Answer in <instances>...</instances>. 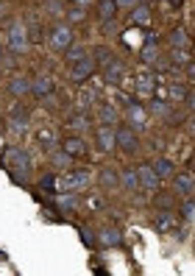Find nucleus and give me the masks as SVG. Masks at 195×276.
Here are the masks:
<instances>
[{"label": "nucleus", "instance_id": "obj_13", "mask_svg": "<svg viewBox=\"0 0 195 276\" xmlns=\"http://www.w3.org/2000/svg\"><path fill=\"white\" fill-rule=\"evenodd\" d=\"M123 67H125L123 62H117V59H111V62L106 64V81H109V84H117L120 78H123V73H125Z\"/></svg>", "mask_w": 195, "mask_h": 276}, {"label": "nucleus", "instance_id": "obj_24", "mask_svg": "<svg viewBox=\"0 0 195 276\" xmlns=\"http://www.w3.org/2000/svg\"><path fill=\"white\" fill-rule=\"evenodd\" d=\"M64 56H67V62H81V59H84V48H81V45H70V48L64 50Z\"/></svg>", "mask_w": 195, "mask_h": 276}, {"label": "nucleus", "instance_id": "obj_9", "mask_svg": "<svg viewBox=\"0 0 195 276\" xmlns=\"http://www.w3.org/2000/svg\"><path fill=\"white\" fill-rule=\"evenodd\" d=\"M125 117H128V123H131L134 131H142V128H145V123H148V114H145V109L139 106V103H128Z\"/></svg>", "mask_w": 195, "mask_h": 276}, {"label": "nucleus", "instance_id": "obj_11", "mask_svg": "<svg viewBox=\"0 0 195 276\" xmlns=\"http://www.w3.org/2000/svg\"><path fill=\"white\" fill-rule=\"evenodd\" d=\"M53 90H56V87H53V78H50V76H39L34 84H31V92H34L36 98H48Z\"/></svg>", "mask_w": 195, "mask_h": 276}, {"label": "nucleus", "instance_id": "obj_38", "mask_svg": "<svg viewBox=\"0 0 195 276\" xmlns=\"http://www.w3.org/2000/svg\"><path fill=\"white\" fill-rule=\"evenodd\" d=\"M187 106H190V112H195V92L187 95Z\"/></svg>", "mask_w": 195, "mask_h": 276}, {"label": "nucleus", "instance_id": "obj_5", "mask_svg": "<svg viewBox=\"0 0 195 276\" xmlns=\"http://www.w3.org/2000/svg\"><path fill=\"white\" fill-rule=\"evenodd\" d=\"M92 70H95V59L84 56L81 62H76V67L70 70V78H73L76 84H81V81H87V78L92 76Z\"/></svg>", "mask_w": 195, "mask_h": 276}, {"label": "nucleus", "instance_id": "obj_34", "mask_svg": "<svg viewBox=\"0 0 195 276\" xmlns=\"http://www.w3.org/2000/svg\"><path fill=\"white\" fill-rule=\"evenodd\" d=\"M187 59H190V56H187V50H184V48H176V50H173V62H176V64H187Z\"/></svg>", "mask_w": 195, "mask_h": 276}, {"label": "nucleus", "instance_id": "obj_23", "mask_svg": "<svg viewBox=\"0 0 195 276\" xmlns=\"http://www.w3.org/2000/svg\"><path fill=\"white\" fill-rule=\"evenodd\" d=\"M151 112L156 114V117H167V112H170V106H167L162 98H153L151 100Z\"/></svg>", "mask_w": 195, "mask_h": 276}, {"label": "nucleus", "instance_id": "obj_32", "mask_svg": "<svg viewBox=\"0 0 195 276\" xmlns=\"http://www.w3.org/2000/svg\"><path fill=\"white\" fill-rule=\"evenodd\" d=\"M156 56H159V53H156V45H145V48H142V62H156Z\"/></svg>", "mask_w": 195, "mask_h": 276}, {"label": "nucleus", "instance_id": "obj_4", "mask_svg": "<svg viewBox=\"0 0 195 276\" xmlns=\"http://www.w3.org/2000/svg\"><path fill=\"white\" fill-rule=\"evenodd\" d=\"M114 137H117V145H120L123 151H128V154H137L139 142H137V134H134V128L120 126V128H114Z\"/></svg>", "mask_w": 195, "mask_h": 276}, {"label": "nucleus", "instance_id": "obj_18", "mask_svg": "<svg viewBox=\"0 0 195 276\" xmlns=\"http://www.w3.org/2000/svg\"><path fill=\"white\" fill-rule=\"evenodd\" d=\"M120 187H125V190H137L139 187L137 170H123V173H120Z\"/></svg>", "mask_w": 195, "mask_h": 276}, {"label": "nucleus", "instance_id": "obj_7", "mask_svg": "<svg viewBox=\"0 0 195 276\" xmlns=\"http://www.w3.org/2000/svg\"><path fill=\"white\" fill-rule=\"evenodd\" d=\"M95 140H98V148L106 151V154H111L114 145H117V137H114V128H111V126H100V128H98Z\"/></svg>", "mask_w": 195, "mask_h": 276}, {"label": "nucleus", "instance_id": "obj_42", "mask_svg": "<svg viewBox=\"0 0 195 276\" xmlns=\"http://www.w3.org/2000/svg\"><path fill=\"white\" fill-rule=\"evenodd\" d=\"M76 3H78V6L84 8V6H87V3H90V0H76Z\"/></svg>", "mask_w": 195, "mask_h": 276}, {"label": "nucleus", "instance_id": "obj_16", "mask_svg": "<svg viewBox=\"0 0 195 276\" xmlns=\"http://www.w3.org/2000/svg\"><path fill=\"white\" fill-rule=\"evenodd\" d=\"M8 92L20 98V95L31 92V81H28V78H11V81H8Z\"/></svg>", "mask_w": 195, "mask_h": 276}, {"label": "nucleus", "instance_id": "obj_12", "mask_svg": "<svg viewBox=\"0 0 195 276\" xmlns=\"http://www.w3.org/2000/svg\"><path fill=\"white\" fill-rule=\"evenodd\" d=\"M62 148L67 151L70 156H84V154H87V145H84L81 137H67V140L62 142Z\"/></svg>", "mask_w": 195, "mask_h": 276}, {"label": "nucleus", "instance_id": "obj_27", "mask_svg": "<svg viewBox=\"0 0 195 276\" xmlns=\"http://www.w3.org/2000/svg\"><path fill=\"white\" fill-rule=\"evenodd\" d=\"M117 173H114V170H103V173H100V184H103V187H114V184H117Z\"/></svg>", "mask_w": 195, "mask_h": 276}, {"label": "nucleus", "instance_id": "obj_33", "mask_svg": "<svg viewBox=\"0 0 195 276\" xmlns=\"http://www.w3.org/2000/svg\"><path fill=\"white\" fill-rule=\"evenodd\" d=\"M181 215H184L187 220L195 218V204H193V201H184V204H181Z\"/></svg>", "mask_w": 195, "mask_h": 276}, {"label": "nucleus", "instance_id": "obj_1", "mask_svg": "<svg viewBox=\"0 0 195 276\" xmlns=\"http://www.w3.org/2000/svg\"><path fill=\"white\" fill-rule=\"evenodd\" d=\"M6 159L14 168V173H17V182H25L28 173H31V156L22 148H6Z\"/></svg>", "mask_w": 195, "mask_h": 276}, {"label": "nucleus", "instance_id": "obj_21", "mask_svg": "<svg viewBox=\"0 0 195 276\" xmlns=\"http://www.w3.org/2000/svg\"><path fill=\"white\" fill-rule=\"evenodd\" d=\"M98 117H100L103 126H114V123H117V112H114V106H100L98 109Z\"/></svg>", "mask_w": 195, "mask_h": 276}, {"label": "nucleus", "instance_id": "obj_20", "mask_svg": "<svg viewBox=\"0 0 195 276\" xmlns=\"http://www.w3.org/2000/svg\"><path fill=\"white\" fill-rule=\"evenodd\" d=\"M137 90H139V92H145V95H151V92L156 90V81H153V76H151V73H139Z\"/></svg>", "mask_w": 195, "mask_h": 276}, {"label": "nucleus", "instance_id": "obj_8", "mask_svg": "<svg viewBox=\"0 0 195 276\" xmlns=\"http://www.w3.org/2000/svg\"><path fill=\"white\" fill-rule=\"evenodd\" d=\"M90 184V173H84V170H78V173H70L64 182H59V190H67V192H73V190H81V187H87Z\"/></svg>", "mask_w": 195, "mask_h": 276}, {"label": "nucleus", "instance_id": "obj_17", "mask_svg": "<svg viewBox=\"0 0 195 276\" xmlns=\"http://www.w3.org/2000/svg\"><path fill=\"white\" fill-rule=\"evenodd\" d=\"M153 170H156V176H159V179H170V176H173V162L165 159V156H159V159L153 162Z\"/></svg>", "mask_w": 195, "mask_h": 276}, {"label": "nucleus", "instance_id": "obj_30", "mask_svg": "<svg viewBox=\"0 0 195 276\" xmlns=\"http://www.w3.org/2000/svg\"><path fill=\"white\" fill-rule=\"evenodd\" d=\"M70 123L78 128V131H84L87 128V117H84V112H76V114H70Z\"/></svg>", "mask_w": 195, "mask_h": 276}, {"label": "nucleus", "instance_id": "obj_29", "mask_svg": "<svg viewBox=\"0 0 195 276\" xmlns=\"http://www.w3.org/2000/svg\"><path fill=\"white\" fill-rule=\"evenodd\" d=\"M170 226H173V215L162 212L159 218H156V229H162V232H165V229H170Z\"/></svg>", "mask_w": 195, "mask_h": 276}, {"label": "nucleus", "instance_id": "obj_40", "mask_svg": "<svg viewBox=\"0 0 195 276\" xmlns=\"http://www.w3.org/2000/svg\"><path fill=\"white\" fill-rule=\"evenodd\" d=\"M184 70H187V76L195 81V64H184Z\"/></svg>", "mask_w": 195, "mask_h": 276}, {"label": "nucleus", "instance_id": "obj_3", "mask_svg": "<svg viewBox=\"0 0 195 276\" xmlns=\"http://www.w3.org/2000/svg\"><path fill=\"white\" fill-rule=\"evenodd\" d=\"M70 45H73V31H70L67 25H56V28L50 31V36H48V48L67 50Z\"/></svg>", "mask_w": 195, "mask_h": 276}, {"label": "nucleus", "instance_id": "obj_31", "mask_svg": "<svg viewBox=\"0 0 195 276\" xmlns=\"http://www.w3.org/2000/svg\"><path fill=\"white\" fill-rule=\"evenodd\" d=\"M59 206H62L64 212H70L73 206H78V198H73V195H62V198H59Z\"/></svg>", "mask_w": 195, "mask_h": 276}, {"label": "nucleus", "instance_id": "obj_36", "mask_svg": "<svg viewBox=\"0 0 195 276\" xmlns=\"http://www.w3.org/2000/svg\"><path fill=\"white\" fill-rule=\"evenodd\" d=\"M117 3V8H137L139 6V0H114Z\"/></svg>", "mask_w": 195, "mask_h": 276}, {"label": "nucleus", "instance_id": "obj_14", "mask_svg": "<svg viewBox=\"0 0 195 276\" xmlns=\"http://www.w3.org/2000/svg\"><path fill=\"white\" fill-rule=\"evenodd\" d=\"M193 190H195V179L190 176V173H179V176H176V192L190 195Z\"/></svg>", "mask_w": 195, "mask_h": 276}, {"label": "nucleus", "instance_id": "obj_2", "mask_svg": "<svg viewBox=\"0 0 195 276\" xmlns=\"http://www.w3.org/2000/svg\"><path fill=\"white\" fill-rule=\"evenodd\" d=\"M28 34H25V25L22 22H14L11 28H8V50L14 53H25L28 50Z\"/></svg>", "mask_w": 195, "mask_h": 276}, {"label": "nucleus", "instance_id": "obj_15", "mask_svg": "<svg viewBox=\"0 0 195 276\" xmlns=\"http://www.w3.org/2000/svg\"><path fill=\"white\" fill-rule=\"evenodd\" d=\"M128 22H131V25H148V22H151V8H148V6H137L131 11V20H128Z\"/></svg>", "mask_w": 195, "mask_h": 276}, {"label": "nucleus", "instance_id": "obj_10", "mask_svg": "<svg viewBox=\"0 0 195 276\" xmlns=\"http://www.w3.org/2000/svg\"><path fill=\"white\" fill-rule=\"evenodd\" d=\"M98 243L103 248H114V246L123 243V234H120V229H114V226H103L98 232Z\"/></svg>", "mask_w": 195, "mask_h": 276}, {"label": "nucleus", "instance_id": "obj_43", "mask_svg": "<svg viewBox=\"0 0 195 276\" xmlns=\"http://www.w3.org/2000/svg\"><path fill=\"white\" fill-rule=\"evenodd\" d=\"M0 56H3V48H0Z\"/></svg>", "mask_w": 195, "mask_h": 276}, {"label": "nucleus", "instance_id": "obj_19", "mask_svg": "<svg viewBox=\"0 0 195 276\" xmlns=\"http://www.w3.org/2000/svg\"><path fill=\"white\" fill-rule=\"evenodd\" d=\"M98 11H100L103 22H111V17L117 11V3H114V0H98Z\"/></svg>", "mask_w": 195, "mask_h": 276}, {"label": "nucleus", "instance_id": "obj_39", "mask_svg": "<svg viewBox=\"0 0 195 276\" xmlns=\"http://www.w3.org/2000/svg\"><path fill=\"white\" fill-rule=\"evenodd\" d=\"M48 8H50V11H53V14H62V6H59L56 0H53V3H48Z\"/></svg>", "mask_w": 195, "mask_h": 276}, {"label": "nucleus", "instance_id": "obj_25", "mask_svg": "<svg viewBox=\"0 0 195 276\" xmlns=\"http://www.w3.org/2000/svg\"><path fill=\"white\" fill-rule=\"evenodd\" d=\"M39 187H42V190H48V192H53L56 187H59V182H56L53 173H45V176H42V182H39Z\"/></svg>", "mask_w": 195, "mask_h": 276}, {"label": "nucleus", "instance_id": "obj_37", "mask_svg": "<svg viewBox=\"0 0 195 276\" xmlns=\"http://www.w3.org/2000/svg\"><path fill=\"white\" fill-rule=\"evenodd\" d=\"M95 62H100V64H109L111 59H109V53H106V50H95Z\"/></svg>", "mask_w": 195, "mask_h": 276}, {"label": "nucleus", "instance_id": "obj_6", "mask_svg": "<svg viewBox=\"0 0 195 276\" xmlns=\"http://www.w3.org/2000/svg\"><path fill=\"white\" fill-rule=\"evenodd\" d=\"M137 176H139V187H142V190H156L159 182H162V179L156 176L153 165H142V168H137Z\"/></svg>", "mask_w": 195, "mask_h": 276}, {"label": "nucleus", "instance_id": "obj_35", "mask_svg": "<svg viewBox=\"0 0 195 276\" xmlns=\"http://www.w3.org/2000/svg\"><path fill=\"white\" fill-rule=\"evenodd\" d=\"M70 20H73V22H81V20H84V8H81V6H78V8H70Z\"/></svg>", "mask_w": 195, "mask_h": 276}, {"label": "nucleus", "instance_id": "obj_26", "mask_svg": "<svg viewBox=\"0 0 195 276\" xmlns=\"http://www.w3.org/2000/svg\"><path fill=\"white\" fill-rule=\"evenodd\" d=\"M50 159H53V165H56V168H70V162H73V156H70L67 151H62V154L50 156Z\"/></svg>", "mask_w": 195, "mask_h": 276}, {"label": "nucleus", "instance_id": "obj_41", "mask_svg": "<svg viewBox=\"0 0 195 276\" xmlns=\"http://www.w3.org/2000/svg\"><path fill=\"white\" fill-rule=\"evenodd\" d=\"M190 131H193V137H195V117H193V123H190Z\"/></svg>", "mask_w": 195, "mask_h": 276}, {"label": "nucleus", "instance_id": "obj_28", "mask_svg": "<svg viewBox=\"0 0 195 276\" xmlns=\"http://www.w3.org/2000/svg\"><path fill=\"white\" fill-rule=\"evenodd\" d=\"M170 98H173V100H187V87H184V84H173V87H170Z\"/></svg>", "mask_w": 195, "mask_h": 276}, {"label": "nucleus", "instance_id": "obj_22", "mask_svg": "<svg viewBox=\"0 0 195 276\" xmlns=\"http://www.w3.org/2000/svg\"><path fill=\"white\" fill-rule=\"evenodd\" d=\"M170 45H173V48H187V45H190L187 31H184V28H176L173 34H170Z\"/></svg>", "mask_w": 195, "mask_h": 276}]
</instances>
